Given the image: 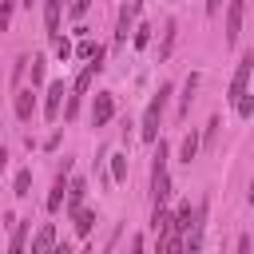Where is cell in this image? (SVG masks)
I'll return each mask as SVG.
<instances>
[{"mask_svg": "<svg viewBox=\"0 0 254 254\" xmlns=\"http://www.w3.org/2000/svg\"><path fill=\"white\" fill-rule=\"evenodd\" d=\"M44 79V56H32V83Z\"/></svg>", "mask_w": 254, "mask_h": 254, "instance_id": "cell-26", "label": "cell"}, {"mask_svg": "<svg viewBox=\"0 0 254 254\" xmlns=\"http://www.w3.org/2000/svg\"><path fill=\"white\" fill-rule=\"evenodd\" d=\"M147 44H151V28L139 24V28H135V48H147Z\"/></svg>", "mask_w": 254, "mask_h": 254, "instance_id": "cell-24", "label": "cell"}, {"mask_svg": "<svg viewBox=\"0 0 254 254\" xmlns=\"http://www.w3.org/2000/svg\"><path fill=\"white\" fill-rule=\"evenodd\" d=\"M4 167H8V147L0 143V171H4Z\"/></svg>", "mask_w": 254, "mask_h": 254, "instance_id": "cell-30", "label": "cell"}, {"mask_svg": "<svg viewBox=\"0 0 254 254\" xmlns=\"http://www.w3.org/2000/svg\"><path fill=\"white\" fill-rule=\"evenodd\" d=\"M194 87H198V71H190V75H187V83H183V103H179V119H187V115H190V99H194Z\"/></svg>", "mask_w": 254, "mask_h": 254, "instance_id": "cell-14", "label": "cell"}, {"mask_svg": "<svg viewBox=\"0 0 254 254\" xmlns=\"http://www.w3.org/2000/svg\"><path fill=\"white\" fill-rule=\"evenodd\" d=\"M111 159V183H123L127 179V155H107Z\"/></svg>", "mask_w": 254, "mask_h": 254, "instance_id": "cell-21", "label": "cell"}, {"mask_svg": "<svg viewBox=\"0 0 254 254\" xmlns=\"http://www.w3.org/2000/svg\"><path fill=\"white\" fill-rule=\"evenodd\" d=\"M171 198V175H167V167L163 171H151V202L159 206V202H167Z\"/></svg>", "mask_w": 254, "mask_h": 254, "instance_id": "cell-9", "label": "cell"}, {"mask_svg": "<svg viewBox=\"0 0 254 254\" xmlns=\"http://www.w3.org/2000/svg\"><path fill=\"white\" fill-rule=\"evenodd\" d=\"M175 32H179V24H175V20H167V28H163V44H159V60H167V56H171V48H175Z\"/></svg>", "mask_w": 254, "mask_h": 254, "instance_id": "cell-18", "label": "cell"}, {"mask_svg": "<svg viewBox=\"0 0 254 254\" xmlns=\"http://www.w3.org/2000/svg\"><path fill=\"white\" fill-rule=\"evenodd\" d=\"M87 4H91V0H67V12H71V16L79 20V16L87 12Z\"/></svg>", "mask_w": 254, "mask_h": 254, "instance_id": "cell-27", "label": "cell"}, {"mask_svg": "<svg viewBox=\"0 0 254 254\" xmlns=\"http://www.w3.org/2000/svg\"><path fill=\"white\" fill-rule=\"evenodd\" d=\"M20 4H24V8H32V4H36V0H20Z\"/></svg>", "mask_w": 254, "mask_h": 254, "instance_id": "cell-33", "label": "cell"}, {"mask_svg": "<svg viewBox=\"0 0 254 254\" xmlns=\"http://www.w3.org/2000/svg\"><path fill=\"white\" fill-rule=\"evenodd\" d=\"M75 111H79V95H71V99H67V107H64V119H75Z\"/></svg>", "mask_w": 254, "mask_h": 254, "instance_id": "cell-28", "label": "cell"}, {"mask_svg": "<svg viewBox=\"0 0 254 254\" xmlns=\"http://www.w3.org/2000/svg\"><path fill=\"white\" fill-rule=\"evenodd\" d=\"M250 71H254V48L238 60V67H234V75H230V87H226V99L234 103L242 91H246V79H250Z\"/></svg>", "mask_w": 254, "mask_h": 254, "instance_id": "cell-2", "label": "cell"}, {"mask_svg": "<svg viewBox=\"0 0 254 254\" xmlns=\"http://www.w3.org/2000/svg\"><path fill=\"white\" fill-rule=\"evenodd\" d=\"M99 71H103V52H95V56L83 64V71L75 75V95H83V91L95 83V75H99Z\"/></svg>", "mask_w": 254, "mask_h": 254, "instance_id": "cell-7", "label": "cell"}, {"mask_svg": "<svg viewBox=\"0 0 254 254\" xmlns=\"http://www.w3.org/2000/svg\"><path fill=\"white\" fill-rule=\"evenodd\" d=\"M139 0H127L123 8H119V24H115V44H127V32H131V24H135V16H139Z\"/></svg>", "mask_w": 254, "mask_h": 254, "instance_id": "cell-6", "label": "cell"}, {"mask_svg": "<svg viewBox=\"0 0 254 254\" xmlns=\"http://www.w3.org/2000/svg\"><path fill=\"white\" fill-rule=\"evenodd\" d=\"M167 95H171V83H159V91L151 95V103H147V111H143V123H139V135H143L147 143H155V139H159V119H163V107H167Z\"/></svg>", "mask_w": 254, "mask_h": 254, "instance_id": "cell-1", "label": "cell"}, {"mask_svg": "<svg viewBox=\"0 0 254 254\" xmlns=\"http://www.w3.org/2000/svg\"><path fill=\"white\" fill-rule=\"evenodd\" d=\"M194 218H198V206H190V202H179V210H175V222H171V226L183 234V230H190V226H194Z\"/></svg>", "mask_w": 254, "mask_h": 254, "instance_id": "cell-12", "label": "cell"}, {"mask_svg": "<svg viewBox=\"0 0 254 254\" xmlns=\"http://www.w3.org/2000/svg\"><path fill=\"white\" fill-rule=\"evenodd\" d=\"M71 218H75V234H79V238H87V234H91V226H95V210H83V206H79Z\"/></svg>", "mask_w": 254, "mask_h": 254, "instance_id": "cell-15", "label": "cell"}, {"mask_svg": "<svg viewBox=\"0 0 254 254\" xmlns=\"http://www.w3.org/2000/svg\"><path fill=\"white\" fill-rule=\"evenodd\" d=\"M83 194H87V183H83V179H71V183H67V214H75V210L83 206Z\"/></svg>", "mask_w": 254, "mask_h": 254, "instance_id": "cell-13", "label": "cell"}, {"mask_svg": "<svg viewBox=\"0 0 254 254\" xmlns=\"http://www.w3.org/2000/svg\"><path fill=\"white\" fill-rule=\"evenodd\" d=\"M64 95H67V91H64V83H52V87H48V99H44V115H48L52 123L60 119V103H64Z\"/></svg>", "mask_w": 254, "mask_h": 254, "instance_id": "cell-10", "label": "cell"}, {"mask_svg": "<svg viewBox=\"0 0 254 254\" xmlns=\"http://www.w3.org/2000/svg\"><path fill=\"white\" fill-rule=\"evenodd\" d=\"M12 194H16V198H28V194H32V171H28V167H24V171H16Z\"/></svg>", "mask_w": 254, "mask_h": 254, "instance_id": "cell-17", "label": "cell"}, {"mask_svg": "<svg viewBox=\"0 0 254 254\" xmlns=\"http://www.w3.org/2000/svg\"><path fill=\"white\" fill-rule=\"evenodd\" d=\"M242 12H246V0H230V4H226V44H230V48L238 44V32H242Z\"/></svg>", "mask_w": 254, "mask_h": 254, "instance_id": "cell-5", "label": "cell"}, {"mask_svg": "<svg viewBox=\"0 0 254 254\" xmlns=\"http://www.w3.org/2000/svg\"><path fill=\"white\" fill-rule=\"evenodd\" d=\"M12 107H16V119H20V123H28V119H32V111H36V91H32V87H16Z\"/></svg>", "mask_w": 254, "mask_h": 254, "instance_id": "cell-8", "label": "cell"}, {"mask_svg": "<svg viewBox=\"0 0 254 254\" xmlns=\"http://www.w3.org/2000/svg\"><path fill=\"white\" fill-rule=\"evenodd\" d=\"M246 202L254 206V179H250V190H246Z\"/></svg>", "mask_w": 254, "mask_h": 254, "instance_id": "cell-32", "label": "cell"}, {"mask_svg": "<svg viewBox=\"0 0 254 254\" xmlns=\"http://www.w3.org/2000/svg\"><path fill=\"white\" fill-rule=\"evenodd\" d=\"M52 48H56V60H71V52H75L64 36H52Z\"/></svg>", "mask_w": 254, "mask_h": 254, "instance_id": "cell-23", "label": "cell"}, {"mask_svg": "<svg viewBox=\"0 0 254 254\" xmlns=\"http://www.w3.org/2000/svg\"><path fill=\"white\" fill-rule=\"evenodd\" d=\"M198 143H202V139H198V131H190V135L183 139V147H179V159H183V163H190V159L198 155Z\"/></svg>", "mask_w": 254, "mask_h": 254, "instance_id": "cell-19", "label": "cell"}, {"mask_svg": "<svg viewBox=\"0 0 254 254\" xmlns=\"http://www.w3.org/2000/svg\"><path fill=\"white\" fill-rule=\"evenodd\" d=\"M67 175H71V163L64 159V167H60V175H56V183H52V194H48V210H52V214H56V210L64 206V198H67V183H71Z\"/></svg>", "mask_w": 254, "mask_h": 254, "instance_id": "cell-3", "label": "cell"}, {"mask_svg": "<svg viewBox=\"0 0 254 254\" xmlns=\"http://www.w3.org/2000/svg\"><path fill=\"white\" fill-rule=\"evenodd\" d=\"M28 226H32V218H28V222H16V230H12V238H8V250H24V242H28Z\"/></svg>", "mask_w": 254, "mask_h": 254, "instance_id": "cell-20", "label": "cell"}, {"mask_svg": "<svg viewBox=\"0 0 254 254\" xmlns=\"http://www.w3.org/2000/svg\"><path fill=\"white\" fill-rule=\"evenodd\" d=\"M48 246H56V226L52 222H44L36 230V238H32V250H48Z\"/></svg>", "mask_w": 254, "mask_h": 254, "instance_id": "cell-16", "label": "cell"}, {"mask_svg": "<svg viewBox=\"0 0 254 254\" xmlns=\"http://www.w3.org/2000/svg\"><path fill=\"white\" fill-rule=\"evenodd\" d=\"M111 115H115V95H111V91H99L95 103H91V127L111 123Z\"/></svg>", "mask_w": 254, "mask_h": 254, "instance_id": "cell-4", "label": "cell"}, {"mask_svg": "<svg viewBox=\"0 0 254 254\" xmlns=\"http://www.w3.org/2000/svg\"><path fill=\"white\" fill-rule=\"evenodd\" d=\"M75 52H79L83 60H91V56H95V52H103V48H99V44H91V40H83V44H79Z\"/></svg>", "mask_w": 254, "mask_h": 254, "instance_id": "cell-25", "label": "cell"}, {"mask_svg": "<svg viewBox=\"0 0 254 254\" xmlns=\"http://www.w3.org/2000/svg\"><path fill=\"white\" fill-rule=\"evenodd\" d=\"M218 127H222V123H218V119H210V123H206V135H202V139H206V143H214V135H218Z\"/></svg>", "mask_w": 254, "mask_h": 254, "instance_id": "cell-29", "label": "cell"}, {"mask_svg": "<svg viewBox=\"0 0 254 254\" xmlns=\"http://www.w3.org/2000/svg\"><path fill=\"white\" fill-rule=\"evenodd\" d=\"M60 16H64V0H44V24H48V36H60Z\"/></svg>", "mask_w": 254, "mask_h": 254, "instance_id": "cell-11", "label": "cell"}, {"mask_svg": "<svg viewBox=\"0 0 254 254\" xmlns=\"http://www.w3.org/2000/svg\"><path fill=\"white\" fill-rule=\"evenodd\" d=\"M234 111H238V119H250V115H254V95L242 91V95L234 99Z\"/></svg>", "mask_w": 254, "mask_h": 254, "instance_id": "cell-22", "label": "cell"}, {"mask_svg": "<svg viewBox=\"0 0 254 254\" xmlns=\"http://www.w3.org/2000/svg\"><path fill=\"white\" fill-rule=\"evenodd\" d=\"M218 8H222V0H206V12H210V16H214Z\"/></svg>", "mask_w": 254, "mask_h": 254, "instance_id": "cell-31", "label": "cell"}]
</instances>
